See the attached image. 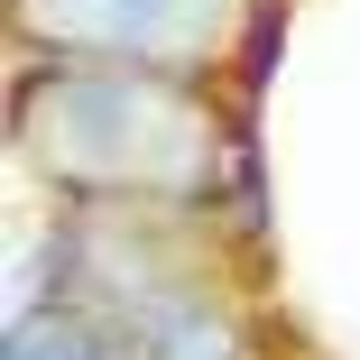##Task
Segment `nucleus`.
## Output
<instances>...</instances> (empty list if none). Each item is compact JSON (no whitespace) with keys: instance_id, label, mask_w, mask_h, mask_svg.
<instances>
[{"instance_id":"1","label":"nucleus","mask_w":360,"mask_h":360,"mask_svg":"<svg viewBox=\"0 0 360 360\" xmlns=\"http://www.w3.org/2000/svg\"><path fill=\"white\" fill-rule=\"evenodd\" d=\"M19 148L84 203H194L222 176V120L176 75L46 65L19 84Z\"/></svg>"},{"instance_id":"3","label":"nucleus","mask_w":360,"mask_h":360,"mask_svg":"<svg viewBox=\"0 0 360 360\" xmlns=\"http://www.w3.org/2000/svg\"><path fill=\"white\" fill-rule=\"evenodd\" d=\"M102 323L120 333V360H240V323H231V305L212 296L203 277L148 268L139 286L111 296Z\"/></svg>"},{"instance_id":"4","label":"nucleus","mask_w":360,"mask_h":360,"mask_svg":"<svg viewBox=\"0 0 360 360\" xmlns=\"http://www.w3.org/2000/svg\"><path fill=\"white\" fill-rule=\"evenodd\" d=\"M0 360H120V333L93 314V305H28L10 314V342H0Z\"/></svg>"},{"instance_id":"2","label":"nucleus","mask_w":360,"mask_h":360,"mask_svg":"<svg viewBox=\"0 0 360 360\" xmlns=\"http://www.w3.org/2000/svg\"><path fill=\"white\" fill-rule=\"evenodd\" d=\"M19 37L56 65H129V75H194L222 65L250 0H10Z\"/></svg>"}]
</instances>
